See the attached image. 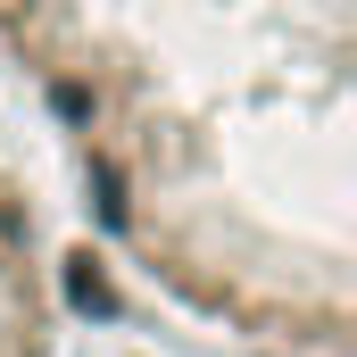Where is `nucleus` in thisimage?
<instances>
[{
    "label": "nucleus",
    "instance_id": "1",
    "mask_svg": "<svg viewBox=\"0 0 357 357\" xmlns=\"http://www.w3.org/2000/svg\"><path fill=\"white\" fill-rule=\"evenodd\" d=\"M357 0H0L100 250L241 357H349Z\"/></svg>",
    "mask_w": 357,
    "mask_h": 357
},
{
    "label": "nucleus",
    "instance_id": "2",
    "mask_svg": "<svg viewBox=\"0 0 357 357\" xmlns=\"http://www.w3.org/2000/svg\"><path fill=\"white\" fill-rule=\"evenodd\" d=\"M59 333H67V307H59L50 216L0 125V357H59Z\"/></svg>",
    "mask_w": 357,
    "mask_h": 357
}]
</instances>
